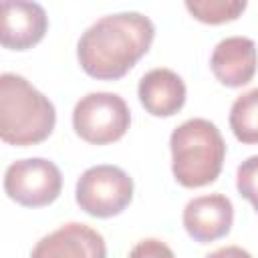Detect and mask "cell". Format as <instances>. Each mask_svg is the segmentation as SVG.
Masks as SVG:
<instances>
[{"label": "cell", "mask_w": 258, "mask_h": 258, "mask_svg": "<svg viewBox=\"0 0 258 258\" xmlns=\"http://www.w3.org/2000/svg\"><path fill=\"white\" fill-rule=\"evenodd\" d=\"M54 105L16 73L0 77V137L8 145L42 143L54 129Z\"/></svg>", "instance_id": "cell-2"}, {"label": "cell", "mask_w": 258, "mask_h": 258, "mask_svg": "<svg viewBox=\"0 0 258 258\" xmlns=\"http://www.w3.org/2000/svg\"><path fill=\"white\" fill-rule=\"evenodd\" d=\"M230 129L246 145L258 143V87L236 97L230 109Z\"/></svg>", "instance_id": "cell-12"}, {"label": "cell", "mask_w": 258, "mask_h": 258, "mask_svg": "<svg viewBox=\"0 0 258 258\" xmlns=\"http://www.w3.org/2000/svg\"><path fill=\"white\" fill-rule=\"evenodd\" d=\"M244 0H185L187 12L206 24H222L236 20L246 10Z\"/></svg>", "instance_id": "cell-13"}, {"label": "cell", "mask_w": 258, "mask_h": 258, "mask_svg": "<svg viewBox=\"0 0 258 258\" xmlns=\"http://www.w3.org/2000/svg\"><path fill=\"white\" fill-rule=\"evenodd\" d=\"M75 200L93 218L119 216L133 200V179L117 165H93L81 173Z\"/></svg>", "instance_id": "cell-5"}, {"label": "cell", "mask_w": 258, "mask_h": 258, "mask_svg": "<svg viewBox=\"0 0 258 258\" xmlns=\"http://www.w3.org/2000/svg\"><path fill=\"white\" fill-rule=\"evenodd\" d=\"M131 125V111L117 93L97 91L81 97L73 109L75 133L91 145L119 141Z\"/></svg>", "instance_id": "cell-4"}, {"label": "cell", "mask_w": 258, "mask_h": 258, "mask_svg": "<svg viewBox=\"0 0 258 258\" xmlns=\"http://www.w3.org/2000/svg\"><path fill=\"white\" fill-rule=\"evenodd\" d=\"M62 189V173L50 159H16L4 173L6 196L24 208H44L52 204Z\"/></svg>", "instance_id": "cell-6"}, {"label": "cell", "mask_w": 258, "mask_h": 258, "mask_svg": "<svg viewBox=\"0 0 258 258\" xmlns=\"http://www.w3.org/2000/svg\"><path fill=\"white\" fill-rule=\"evenodd\" d=\"M171 171L183 187L214 183L226 159V141L220 129L202 117L183 121L171 131Z\"/></svg>", "instance_id": "cell-3"}, {"label": "cell", "mask_w": 258, "mask_h": 258, "mask_svg": "<svg viewBox=\"0 0 258 258\" xmlns=\"http://www.w3.org/2000/svg\"><path fill=\"white\" fill-rule=\"evenodd\" d=\"M0 42L10 50H28L38 44L48 28V16L38 2L4 0L0 4Z\"/></svg>", "instance_id": "cell-8"}, {"label": "cell", "mask_w": 258, "mask_h": 258, "mask_svg": "<svg viewBox=\"0 0 258 258\" xmlns=\"http://www.w3.org/2000/svg\"><path fill=\"white\" fill-rule=\"evenodd\" d=\"M206 258H252V254L240 246H224L210 252Z\"/></svg>", "instance_id": "cell-16"}, {"label": "cell", "mask_w": 258, "mask_h": 258, "mask_svg": "<svg viewBox=\"0 0 258 258\" xmlns=\"http://www.w3.org/2000/svg\"><path fill=\"white\" fill-rule=\"evenodd\" d=\"M127 258H175V254L165 242L157 238H145L131 248Z\"/></svg>", "instance_id": "cell-15"}, {"label": "cell", "mask_w": 258, "mask_h": 258, "mask_svg": "<svg viewBox=\"0 0 258 258\" xmlns=\"http://www.w3.org/2000/svg\"><path fill=\"white\" fill-rule=\"evenodd\" d=\"M258 67V50L248 36L222 38L210 56V69L214 77L232 89L244 87L252 81Z\"/></svg>", "instance_id": "cell-10"}, {"label": "cell", "mask_w": 258, "mask_h": 258, "mask_svg": "<svg viewBox=\"0 0 258 258\" xmlns=\"http://www.w3.org/2000/svg\"><path fill=\"white\" fill-rule=\"evenodd\" d=\"M183 228L200 244L224 238L234 222V206L224 194H208L189 200L183 208Z\"/></svg>", "instance_id": "cell-9"}, {"label": "cell", "mask_w": 258, "mask_h": 258, "mask_svg": "<svg viewBox=\"0 0 258 258\" xmlns=\"http://www.w3.org/2000/svg\"><path fill=\"white\" fill-rule=\"evenodd\" d=\"M153 36L155 26L141 12L107 14L81 34L77 58L89 77L117 81L147 54Z\"/></svg>", "instance_id": "cell-1"}, {"label": "cell", "mask_w": 258, "mask_h": 258, "mask_svg": "<svg viewBox=\"0 0 258 258\" xmlns=\"http://www.w3.org/2000/svg\"><path fill=\"white\" fill-rule=\"evenodd\" d=\"M137 97L149 115L171 117L185 103V83L171 69L157 67L139 79Z\"/></svg>", "instance_id": "cell-11"}, {"label": "cell", "mask_w": 258, "mask_h": 258, "mask_svg": "<svg viewBox=\"0 0 258 258\" xmlns=\"http://www.w3.org/2000/svg\"><path fill=\"white\" fill-rule=\"evenodd\" d=\"M236 187L258 214V155L244 159L236 171Z\"/></svg>", "instance_id": "cell-14"}, {"label": "cell", "mask_w": 258, "mask_h": 258, "mask_svg": "<svg viewBox=\"0 0 258 258\" xmlns=\"http://www.w3.org/2000/svg\"><path fill=\"white\" fill-rule=\"evenodd\" d=\"M30 258H107V246L95 228L69 222L40 238Z\"/></svg>", "instance_id": "cell-7"}]
</instances>
